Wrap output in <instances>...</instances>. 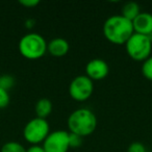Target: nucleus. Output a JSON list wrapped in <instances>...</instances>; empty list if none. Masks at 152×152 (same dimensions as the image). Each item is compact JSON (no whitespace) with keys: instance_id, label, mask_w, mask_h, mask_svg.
<instances>
[{"instance_id":"obj_10","label":"nucleus","mask_w":152,"mask_h":152,"mask_svg":"<svg viewBox=\"0 0 152 152\" xmlns=\"http://www.w3.org/2000/svg\"><path fill=\"white\" fill-rule=\"evenodd\" d=\"M69 49V42L64 38H54L47 42V51L53 56H64L68 53Z\"/></svg>"},{"instance_id":"obj_3","label":"nucleus","mask_w":152,"mask_h":152,"mask_svg":"<svg viewBox=\"0 0 152 152\" xmlns=\"http://www.w3.org/2000/svg\"><path fill=\"white\" fill-rule=\"evenodd\" d=\"M18 49L25 58L38 59L47 52V41L38 32H28L20 39Z\"/></svg>"},{"instance_id":"obj_11","label":"nucleus","mask_w":152,"mask_h":152,"mask_svg":"<svg viewBox=\"0 0 152 152\" xmlns=\"http://www.w3.org/2000/svg\"><path fill=\"white\" fill-rule=\"evenodd\" d=\"M52 112V102L48 98H41L34 105V113L37 117L41 119H46Z\"/></svg>"},{"instance_id":"obj_6","label":"nucleus","mask_w":152,"mask_h":152,"mask_svg":"<svg viewBox=\"0 0 152 152\" xmlns=\"http://www.w3.org/2000/svg\"><path fill=\"white\" fill-rule=\"evenodd\" d=\"M94 92V83L87 75H78L74 77L69 86V94L76 101H86Z\"/></svg>"},{"instance_id":"obj_13","label":"nucleus","mask_w":152,"mask_h":152,"mask_svg":"<svg viewBox=\"0 0 152 152\" xmlns=\"http://www.w3.org/2000/svg\"><path fill=\"white\" fill-rule=\"evenodd\" d=\"M0 152H26V149L22 144L15 141H10L3 144Z\"/></svg>"},{"instance_id":"obj_21","label":"nucleus","mask_w":152,"mask_h":152,"mask_svg":"<svg viewBox=\"0 0 152 152\" xmlns=\"http://www.w3.org/2000/svg\"><path fill=\"white\" fill-rule=\"evenodd\" d=\"M34 23H36V21L34 19H27L25 21V26L27 28H31L32 25H34Z\"/></svg>"},{"instance_id":"obj_14","label":"nucleus","mask_w":152,"mask_h":152,"mask_svg":"<svg viewBox=\"0 0 152 152\" xmlns=\"http://www.w3.org/2000/svg\"><path fill=\"white\" fill-rule=\"evenodd\" d=\"M14 86H15V78H14L13 75L1 74V76H0V88L9 91Z\"/></svg>"},{"instance_id":"obj_9","label":"nucleus","mask_w":152,"mask_h":152,"mask_svg":"<svg viewBox=\"0 0 152 152\" xmlns=\"http://www.w3.org/2000/svg\"><path fill=\"white\" fill-rule=\"evenodd\" d=\"M132 26L135 34L152 37V14L141 12L132 21Z\"/></svg>"},{"instance_id":"obj_12","label":"nucleus","mask_w":152,"mask_h":152,"mask_svg":"<svg viewBox=\"0 0 152 152\" xmlns=\"http://www.w3.org/2000/svg\"><path fill=\"white\" fill-rule=\"evenodd\" d=\"M141 13V9L140 5L134 1H129V2L125 3L122 7V14L121 15L125 17L126 19L130 20L131 22L137 17V15Z\"/></svg>"},{"instance_id":"obj_7","label":"nucleus","mask_w":152,"mask_h":152,"mask_svg":"<svg viewBox=\"0 0 152 152\" xmlns=\"http://www.w3.org/2000/svg\"><path fill=\"white\" fill-rule=\"evenodd\" d=\"M43 147L46 152H68L69 132L66 130L51 131L43 142Z\"/></svg>"},{"instance_id":"obj_17","label":"nucleus","mask_w":152,"mask_h":152,"mask_svg":"<svg viewBox=\"0 0 152 152\" xmlns=\"http://www.w3.org/2000/svg\"><path fill=\"white\" fill-rule=\"evenodd\" d=\"M83 144V137L78 134H75V133L69 132V145L70 147L77 148Z\"/></svg>"},{"instance_id":"obj_18","label":"nucleus","mask_w":152,"mask_h":152,"mask_svg":"<svg viewBox=\"0 0 152 152\" xmlns=\"http://www.w3.org/2000/svg\"><path fill=\"white\" fill-rule=\"evenodd\" d=\"M127 152H147V150L141 142H132L129 145Z\"/></svg>"},{"instance_id":"obj_16","label":"nucleus","mask_w":152,"mask_h":152,"mask_svg":"<svg viewBox=\"0 0 152 152\" xmlns=\"http://www.w3.org/2000/svg\"><path fill=\"white\" fill-rule=\"evenodd\" d=\"M10 101H11V97H10L9 91L0 88V110L7 107L10 104Z\"/></svg>"},{"instance_id":"obj_22","label":"nucleus","mask_w":152,"mask_h":152,"mask_svg":"<svg viewBox=\"0 0 152 152\" xmlns=\"http://www.w3.org/2000/svg\"><path fill=\"white\" fill-rule=\"evenodd\" d=\"M0 76H1V72H0Z\"/></svg>"},{"instance_id":"obj_5","label":"nucleus","mask_w":152,"mask_h":152,"mask_svg":"<svg viewBox=\"0 0 152 152\" xmlns=\"http://www.w3.org/2000/svg\"><path fill=\"white\" fill-rule=\"evenodd\" d=\"M50 133V126L46 119L34 117L25 124L23 137L31 145H41Z\"/></svg>"},{"instance_id":"obj_15","label":"nucleus","mask_w":152,"mask_h":152,"mask_svg":"<svg viewBox=\"0 0 152 152\" xmlns=\"http://www.w3.org/2000/svg\"><path fill=\"white\" fill-rule=\"evenodd\" d=\"M142 74L149 80H152V55L143 61L142 65Z\"/></svg>"},{"instance_id":"obj_8","label":"nucleus","mask_w":152,"mask_h":152,"mask_svg":"<svg viewBox=\"0 0 152 152\" xmlns=\"http://www.w3.org/2000/svg\"><path fill=\"white\" fill-rule=\"evenodd\" d=\"M110 73V66L102 58H93L86 66V75L92 80L105 78Z\"/></svg>"},{"instance_id":"obj_1","label":"nucleus","mask_w":152,"mask_h":152,"mask_svg":"<svg viewBox=\"0 0 152 152\" xmlns=\"http://www.w3.org/2000/svg\"><path fill=\"white\" fill-rule=\"evenodd\" d=\"M134 32L132 22L122 15H113L103 24V34L106 40L116 45H125Z\"/></svg>"},{"instance_id":"obj_20","label":"nucleus","mask_w":152,"mask_h":152,"mask_svg":"<svg viewBox=\"0 0 152 152\" xmlns=\"http://www.w3.org/2000/svg\"><path fill=\"white\" fill-rule=\"evenodd\" d=\"M26 152H46L43 145H30L26 149Z\"/></svg>"},{"instance_id":"obj_19","label":"nucleus","mask_w":152,"mask_h":152,"mask_svg":"<svg viewBox=\"0 0 152 152\" xmlns=\"http://www.w3.org/2000/svg\"><path fill=\"white\" fill-rule=\"evenodd\" d=\"M19 3L25 7H36L40 3V0H20Z\"/></svg>"},{"instance_id":"obj_2","label":"nucleus","mask_w":152,"mask_h":152,"mask_svg":"<svg viewBox=\"0 0 152 152\" xmlns=\"http://www.w3.org/2000/svg\"><path fill=\"white\" fill-rule=\"evenodd\" d=\"M68 127L70 132L80 137H88L95 131L97 127L96 115L90 108H78L68 117Z\"/></svg>"},{"instance_id":"obj_4","label":"nucleus","mask_w":152,"mask_h":152,"mask_svg":"<svg viewBox=\"0 0 152 152\" xmlns=\"http://www.w3.org/2000/svg\"><path fill=\"white\" fill-rule=\"evenodd\" d=\"M125 49L127 54L133 61H144L149 56H151L152 38L149 36L133 32L132 36L125 43Z\"/></svg>"}]
</instances>
